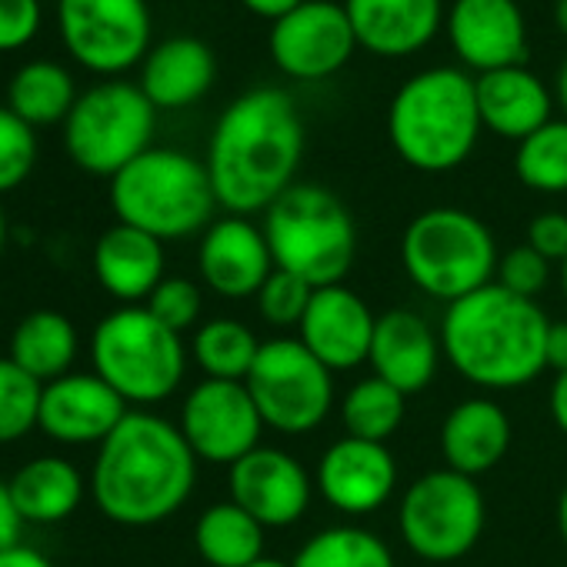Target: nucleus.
I'll return each instance as SVG.
<instances>
[{
	"mask_svg": "<svg viewBox=\"0 0 567 567\" xmlns=\"http://www.w3.org/2000/svg\"><path fill=\"white\" fill-rule=\"evenodd\" d=\"M305 157V121L291 94L254 87L227 104L207 144L214 197L234 217L267 210L295 187Z\"/></svg>",
	"mask_w": 567,
	"mask_h": 567,
	"instance_id": "f257e3e1",
	"label": "nucleus"
},
{
	"mask_svg": "<svg viewBox=\"0 0 567 567\" xmlns=\"http://www.w3.org/2000/svg\"><path fill=\"white\" fill-rule=\"evenodd\" d=\"M197 481V457L181 427L151 414L127 411L101 444L91 491L104 517L124 527H151L184 507Z\"/></svg>",
	"mask_w": 567,
	"mask_h": 567,
	"instance_id": "f03ea898",
	"label": "nucleus"
},
{
	"mask_svg": "<svg viewBox=\"0 0 567 567\" xmlns=\"http://www.w3.org/2000/svg\"><path fill=\"white\" fill-rule=\"evenodd\" d=\"M547 315L537 301L517 298L501 284L447 305L441 321V351L451 368L484 391H514L530 384L544 364Z\"/></svg>",
	"mask_w": 567,
	"mask_h": 567,
	"instance_id": "7ed1b4c3",
	"label": "nucleus"
},
{
	"mask_svg": "<svg viewBox=\"0 0 567 567\" xmlns=\"http://www.w3.org/2000/svg\"><path fill=\"white\" fill-rule=\"evenodd\" d=\"M481 131L474 78L457 68H431L408 78L388 107L391 147L421 174H447L461 167Z\"/></svg>",
	"mask_w": 567,
	"mask_h": 567,
	"instance_id": "20e7f679",
	"label": "nucleus"
},
{
	"mask_svg": "<svg viewBox=\"0 0 567 567\" xmlns=\"http://www.w3.org/2000/svg\"><path fill=\"white\" fill-rule=\"evenodd\" d=\"M264 237L277 270L311 288L341 284L358 257V227L348 204L321 184H295L264 210Z\"/></svg>",
	"mask_w": 567,
	"mask_h": 567,
	"instance_id": "39448f33",
	"label": "nucleus"
},
{
	"mask_svg": "<svg viewBox=\"0 0 567 567\" xmlns=\"http://www.w3.org/2000/svg\"><path fill=\"white\" fill-rule=\"evenodd\" d=\"M111 207L117 224L177 240L210 227L217 197L204 161L174 147H151L111 177Z\"/></svg>",
	"mask_w": 567,
	"mask_h": 567,
	"instance_id": "423d86ee",
	"label": "nucleus"
},
{
	"mask_svg": "<svg viewBox=\"0 0 567 567\" xmlns=\"http://www.w3.org/2000/svg\"><path fill=\"white\" fill-rule=\"evenodd\" d=\"M401 260L417 291L454 305L494 284L497 244L487 224L471 210L431 207L408 224Z\"/></svg>",
	"mask_w": 567,
	"mask_h": 567,
	"instance_id": "0eeeda50",
	"label": "nucleus"
},
{
	"mask_svg": "<svg viewBox=\"0 0 567 567\" xmlns=\"http://www.w3.org/2000/svg\"><path fill=\"white\" fill-rule=\"evenodd\" d=\"M91 361L94 374L127 404H157L184 381L187 351L181 334L164 328L147 308L124 305L94 328Z\"/></svg>",
	"mask_w": 567,
	"mask_h": 567,
	"instance_id": "6e6552de",
	"label": "nucleus"
},
{
	"mask_svg": "<svg viewBox=\"0 0 567 567\" xmlns=\"http://www.w3.org/2000/svg\"><path fill=\"white\" fill-rule=\"evenodd\" d=\"M157 107L141 84L104 81L84 91L64 121V147L71 161L94 174L114 177L144 151H151Z\"/></svg>",
	"mask_w": 567,
	"mask_h": 567,
	"instance_id": "1a4fd4ad",
	"label": "nucleus"
},
{
	"mask_svg": "<svg viewBox=\"0 0 567 567\" xmlns=\"http://www.w3.org/2000/svg\"><path fill=\"white\" fill-rule=\"evenodd\" d=\"M244 384L264 427L277 434L318 431L334 404V371H328L301 338L264 341Z\"/></svg>",
	"mask_w": 567,
	"mask_h": 567,
	"instance_id": "9d476101",
	"label": "nucleus"
},
{
	"mask_svg": "<svg viewBox=\"0 0 567 567\" xmlns=\"http://www.w3.org/2000/svg\"><path fill=\"white\" fill-rule=\"evenodd\" d=\"M484 494L474 477L451 467L421 474L401 501V537L404 544L434 564L464 557L484 534Z\"/></svg>",
	"mask_w": 567,
	"mask_h": 567,
	"instance_id": "9b49d317",
	"label": "nucleus"
},
{
	"mask_svg": "<svg viewBox=\"0 0 567 567\" xmlns=\"http://www.w3.org/2000/svg\"><path fill=\"white\" fill-rule=\"evenodd\" d=\"M68 54L104 78L137 68L151 51L147 0H58Z\"/></svg>",
	"mask_w": 567,
	"mask_h": 567,
	"instance_id": "f8f14e48",
	"label": "nucleus"
},
{
	"mask_svg": "<svg viewBox=\"0 0 567 567\" xmlns=\"http://www.w3.org/2000/svg\"><path fill=\"white\" fill-rule=\"evenodd\" d=\"M181 434L197 461L237 464L260 447L264 417L244 381H200L181 408Z\"/></svg>",
	"mask_w": 567,
	"mask_h": 567,
	"instance_id": "ddd939ff",
	"label": "nucleus"
},
{
	"mask_svg": "<svg viewBox=\"0 0 567 567\" xmlns=\"http://www.w3.org/2000/svg\"><path fill=\"white\" fill-rule=\"evenodd\" d=\"M358 51L344 4L305 0L298 11L270 24V61L295 81H324Z\"/></svg>",
	"mask_w": 567,
	"mask_h": 567,
	"instance_id": "4468645a",
	"label": "nucleus"
},
{
	"mask_svg": "<svg viewBox=\"0 0 567 567\" xmlns=\"http://www.w3.org/2000/svg\"><path fill=\"white\" fill-rule=\"evenodd\" d=\"M315 481L298 457L280 447H254L230 464V501L264 527H291L311 507Z\"/></svg>",
	"mask_w": 567,
	"mask_h": 567,
	"instance_id": "2eb2a0df",
	"label": "nucleus"
},
{
	"mask_svg": "<svg viewBox=\"0 0 567 567\" xmlns=\"http://www.w3.org/2000/svg\"><path fill=\"white\" fill-rule=\"evenodd\" d=\"M444 31L467 71L491 74L527 61V21L517 0H454Z\"/></svg>",
	"mask_w": 567,
	"mask_h": 567,
	"instance_id": "dca6fc26",
	"label": "nucleus"
},
{
	"mask_svg": "<svg viewBox=\"0 0 567 567\" xmlns=\"http://www.w3.org/2000/svg\"><path fill=\"white\" fill-rule=\"evenodd\" d=\"M127 417V401L97 374H64L44 384L38 427L61 444H104Z\"/></svg>",
	"mask_w": 567,
	"mask_h": 567,
	"instance_id": "f3484780",
	"label": "nucleus"
},
{
	"mask_svg": "<svg viewBox=\"0 0 567 567\" xmlns=\"http://www.w3.org/2000/svg\"><path fill=\"white\" fill-rule=\"evenodd\" d=\"M398 484V464L388 444L341 437L318 464V491L324 501L351 517L371 514L388 504Z\"/></svg>",
	"mask_w": 567,
	"mask_h": 567,
	"instance_id": "a211bd4d",
	"label": "nucleus"
},
{
	"mask_svg": "<svg viewBox=\"0 0 567 567\" xmlns=\"http://www.w3.org/2000/svg\"><path fill=\"white\" fill-rule=\"evenodd\" d=\"M197 270L207 288L220 298H257L274 270L264 227L234 214L214 220L197 247Z\"/></svg>",
	"mask_w": 567,
	"mask_h": 567,
	"instance_id": "6ab92c4d",
	"label": "nucleus"
},
{
	"mask_svg": "<svg viewBox=\"0 0 567 567\" xmlns=\"http://www.w3.org/2000/svg\"><path fill=\"white\" fill-rule=\"evenodd\" d=\"M378 318L344 284L318 288L308 315L301 321V344L328 368V371H351L371 358Z\"/></svg>",
	"mask_w": 567,
	"mask_h": 567,
	"instance_id": "aec40b11",
	"label": "nucleus"
},
{
	"mask_svg": "<svg viewBox=\"0 0 567 567\" xmlns=\"http://www.w3.org/2000/svg\"><path fill=\"white\" fill-rule=\"evenodd\" d=\"M358 48L374 58H411L444 28V0H344Z\"/></svg>",
	"mask_w": 567,
	"mask_h": 567,
	"instance_id": "412c9836",
	"label": "nucleus"
},
{
	"mask_svg": "<svg viewBox=\"0 0 567 567\" xmlns=\"http://www.w3.org/2000/svg\"><path fill=\"white\" fill-rule=\"evenodd\" d=\"M441 354V334H434L421 315L398 308L378 318L368 361L374 378L388 381L401 394H417L434 381Z\"/></svg>",
	"mask_w": 567,
	"mask_h": 567,
	"instance_id": "4be33fe9",
	"label": "nucleus"
},
{
	"mask_svg": "<svg viewBox=\"0 0 567 567\" xmlns=\"http://www.w3.org/2000/svg\"><path fill=\"white\" fill-rule=\"evenodd\" d=\"M474 87H477V111H481L484 131H491L504 141L520 144L524 137H530L534 131H540L550 121L554 94L524 64L477 74Z\"/></svg>",
	"mask_w": 567,
	"mask_h": 567,
	"instance_id": "5701e85b",
	"label": "nucleus"
},
{
	"mask_svg": "<svg viewBox=\"0 0 567 567\" xmlns=\"http://www.w3.org/2000/svg\"><path fill=\"white\" fill-rule=\"evenodd\" d=\"M217 78L214 51L190 34L167 38L141 61V91L157 111H181L197 104Z\"/></svg>",
	"mask_w": 567,
	"mask_h": 567,
	"instance_id": "b1692460",
	"label": "nucleus"
},
{
	"mask_svg": "<svg viewBox=\"0 0 567 567\" xmlns=\"http://www.w3.org/2000/svg\"><path fill=\"white\" fill-rule=\"evenodd\" d=\"M164 264H167L164 240L131 224L107 227L94 247L97 284L121 305L147 301L157 291V284L164 280Z\"/></svg>",
	"mask_w": 567,
	"mask_h": 567,
	"instance_id": "393cba45",
	"label": "nucleus"
},
{
	"mask_svg": "<svg viewBox=\"0 0 567 567\" xmlns=\"http://www.w3.org/2000/svg\"><path fill=\"white\" fill-rule=\"evenodd\" d=\"M511 447V417L487 398L457 404L441 427V454L451 471L477 477L504 461Z\"/></svg>",
	"mask_w": 567,
	"mask_h": 567,
	"instance_id": "a878e982",
	"label": "nucleus"
},
{
	"mask_svg": "<svg viewBox=\"0 0 567 567\" xmlns=\"http://www.w3.org/2000/svg\"><path fill=\"white\" fill-rule=\"evenodd\" d=\"M18 501V511L31 524H58L68 520L84 497L81 471L64 457H34L8 481Z\"/></svg>",
	"mask_w": 567,
	"mask_h": 567,
	"instance_id": "bb28decb",
	"label": "nucleus"
},
{
	"mask_svg": "<svg viewBox=\"0 0 567 567\" xmlns=\"http://www.w3.org/2000/svg\"><path fill=\"white\" fill-rule=\"evenodd\" d=\"M8 358L34 381L51 384L71 374V364L78 361V331L61 311H34L14 328Z\"/></svg>",
	"mask_w": 567,
	"mask_h": 567,
	"instance_id": "cd10ccee",
	"label": "nucleus"
},
{
	"mask_svg": "<svg viewBox=\"0 0 567 567\" xmlns=\"http://www.w3.org/2000/svg\"><path fill=\"white\" fill-rule=\"evenodd\" d=\"M264 524L240 504H210L194 524V547L210 567H250L264 557Z\"/></svg>",
	"mask_w": 567,
	"mask_h": 567,
	"instance_id": "c85d7f7f",
	"label": "nucleus"
},
{
	"mask_svg": "<svg viewBox=\"0 0 567 567\" xmlns=\"http://www.w3.org/2000/svg\"><path fill=\"white\" fill-rule=\"evenodd\" d=\"M78 97L71 71L58 61H31L8 84V107L31 127L64 124Z\"/></svg>",
	"mask_w": 567,
	"mask_h": 567,
	"instance_id": "c756f323",
	"label": "nucleus"
},
{
	"mask_svg": "<svg viewBox=\"0 0 567 567\" xmlns=\"http://www.w3.org/2000/svg\"><path fill=\"white\" fill-rule=\"evenodd\" d=\"M194 361L197 368L214 381H247L260 341L250 328H244L234 318H214L197 328L194 334Z\"/></svg>",
	"mask_w": 567,
	"mask_h": 567,
	"instance_id": "7c9ffc66",
	"label": "nucleus"
},
{
	"mask_svg": "<svg viewBox=\"0 0 567 567\" xmlns=\"http://www.w3.org/2000/svg\"><path fill=\"white\" fill-rule=\"evenodd\" d=\"M291 567H394V554L378 534L338 524L308 537Z\"/></svg>",
	"mask_w": 567,
	"mask_h": 567,
	"instance_id": "2f4dec72",
	"label": "nucleus"
},
{
	"mask_svg": "<svg viewBox=\"0 0 567 567\" xmlns=\"http://www.w3.org/2000/svg\"><path fill=\"white\" fill-rule=\"evenodd\" d=\"M404 401H408V394H401L398 388H391L381 378L358 381L341 401V417H344L348 437L384 444L404 421Z\"/></svg>",
	"mask_w": 567,
	"mask_h": 567,
	"instance_id": "473e14b6",
	"label": "nucleus"
},
{
	"mask_svg": "<svg viewBox=\"0 0 567 567\" xmlns=\"http://www.w3.org/2000/svg\"><path fill=\"white\" fill-rule=\"evenodd\" d=\"M517 181L537 194H567V117L547 121L514 154Z\"/></svg>",
	"mask_w": 567,
	"mask_h": 567,
	"instance_id": "72a5a7b5",
	"label": "nucleus"
},
{
	"mask_svg": "<svg viewBox=\"0 0 567 567\" xmlns=\"http://www.w3.org/2000/svg\"><path fill=\"white\" fill-rule=\"evenodd\" d=\"M44 384L21 371L11 358H0V444L21 441L38 427Z\"/></svg>",
	"mask_w": 567,
	"mask_h": 567,
	"instance_id": "f704fd0d",
	"label": "nucleus"
},
{
	"mask_svg": "<svg viewBox=\"0 0 567 567\" xmlns=\"http://www.w3.org/2000/svg\"><path fill=\"white\" fill-rule=\"evenodd\" d=\"M315 291L318 288H311L308 280L274 267L264 288L257 291V315L274 328H301Z\"/></svg>",
	"mask_w": 567,
	"mask_h": 567,
	"instance_id": "c9c22d12",
	"label": "nucleus"
},
{
	"mask_svg": "<svg viewBox=\"0 0 567 567\" xmlns=\"http://www.w3.org/2000/svg\"><path fill=\"white\" fill-rule=\"evenodd\" d=\"M38 164V137L8 104L0 107V194L21 187Z\"/></svg>",
	"mask_w": 567,
	"mask_h": 567,
	"instance_id": "e433bc0d",
	"label": "nucleus"
},
{
	"mask_svg": "<svg viewBox=\"0 0 567 567\" xmlns=\"http://www.w3.org/2000/svg\"><path fill=\"white\" fill-rule=\"evenodd\" d=\"M164 328H171L174 334H184L197 324L200 318V308H204V298H200V288L187 277H164L157 284V291L147 298L144 305Z\"/></svg>",
	"mask_w": 567,
	"mask_h": 567,
	"instance_id": "4c0bfd02",
	"label": "nucleus"
},
{
	"mask_svg": "<svg viewBox=\"0 0 567 567\" xmlns=\"http://www.w3.org/2000/svg\"><path fill=\"white\" fill-rule=\"evenodd\" d=\"M504 291L534 301L544 288H547V277H550V260L540 257L534 247H514L497 260V274H494Z\"/></svg>",
	"mask_w": 567,
	"mask_h": 567,
	"instance_id": "58836bf2",
	"label": "nucleus"
},
{
	"mask_svg": "<svg viewBox=\"0 0 567 567\" xmlns=\"http://www.w3.org/2000/svg\"><path fill=\"white\" fill-rule=\"evenodd\" d=\"M41 31V0H0V54L28 48Z\"/></svg>",
	"mask_w": 567,
	"mask_h": 567,
	"instance_id": "ea45409f",
	"label": "nucleus"
},
{
	"mask_svg": "<svg viewBox=\"0 0 567 567\" xmlns=\"http://www.w3.org/2000/svg\"><path fill=\"white\" fill-rule=\"evenodd\" d=\"M527 247H534L547 260L567 257V214L564 210H544L527 224Z\"/></svg>",
	"mask_w": 567,
	"mask_h": 567,
	"instance_id": "a19ab883",
	"label": "nucleus"
},
{
	"mask_svg": "<svg viewBox=\"0 0 567 567\" xmlns=\"http://www.w3.org/2000/svg\"><path fill=\"white\" fill-rule=\"evenodd\" d=\"M28 520L21 517L18 511V501L11 494V484L8 481H0V550H8V547H18L21 544V527Z\"/></svg>",
	"mask_w": 567,
	"mask_h": 567,
	"instance_id": "79ce46f5",
	"label": "nucleus"
},
{
	"mask_svg": "<svg viewBox=\"0 0 567 567\" xmlns=\"http://www.w3.org/2000/svg\"><path fill=\"white\" fill-rule=\"evenodd\" d=\"M544 364L557 374H567V321H550L544 338Z\"/></svg>",
	"mask_w": 567,
	"mask_h": 567,
	"instance_id": "37998d69",
	"label": "nucleus"
},
{
	"mask_svg": "<svg viewBox=\"0 0 567 567\" xmlns=\"http://www.w3.org/2000/svg\"><path fill=\"white\" fill-rule=\"evenodd\" d=\"M240 4L250 11V14H257V18H264V21H280V18H288L291 11H298L305 0H240Z\"/></svg>",
	"mask_w": 567,
	"mask_h": 567,
	"instance_id": "c03bdc74",
	"label": "nucleus"
},
{
	"mask_svg": "<svg viewBox=\"0 0 567 567\" xmlns=\"http://www.w3.org/2000/svg\"><path fill=\"white\" fill-rule=\"evenodd\" d=\"M0 567H54V564L38 547L18 544V547L0 550Z\"/></svg>",
	"mask_w": 567,
	"mask_h": 567,
	"instance_id": "a18cd8bd",
	"label": "nucleus"
},
{
	"mask_svg": "<svg viewBox=\"0 0 567 567\" xmlns=\"http://www.w3.org/2000/svg\"><path fill=\"white\" fill-rule=\"evenodd\" d=\"M547 408H550V417H554L557 431H564V437H567V374H557L554 378Z\"/></svg>",
	"mask_w": 567,
	"mask_h": 567,
	"instance_id": "49530a36",
	"label": "nucleus"
},
{
	"mask_svg": "<svg viewBox=\"0 0 567 567\" xmlns=\"http://www.w3.org/2000/svg\"><path fill=\"white\" fill-rule=\"evenodd\" d=\"M554 97L560 101V107H564V117H567V58H564V64H560V71H557Z\"/></svg>",
	"mask_w": 567,
	"mask_h": 567,
	"instance_id": "de8ad7c7",
	"label": "nucleus"
},
{
	"mask_svg": "<svg viewBox=\"0 0 567 567\" xmlns=\"http://www.w3.org/2000/svg\"><path fill=\"white\" fill-rule=\"evenodd\" d=\"M557 530H560V537L567 544V484H564V491L557 497Z\"/></svg>",
	"mask_w": 567,
	"mask_h": 567,
	"instance_id": "09e8293b",
	"label": "nucleus"
},
{
	"mask_svg": "<svg viewBox=\"0 0 567 567\" xmlns=\"http://www.w3.org/2000/svg\"><path fill=\"white\" fill-rule=\"evenodd\" d=\"M554 24L567 38V0H554Z\"/></svg>",
	"mask_w": 567,
	"mask_h": 567,
	"instance_id": "8fccbe9b",
	"label": "nucleus"
},
{
	"mask_svg": "<svg viewBox=\"0 0 567 567\" xmlns=\"http://www.w3.org/2000/svg\"><path fill=\"white\" fill-rule=\"evenodd\" d=\"M250 567H291L288 560H277V557H260L257 564H250Z\"/></svg>",
	"mask_w": 567,
	"mask_h": 567,
	"instance_id": "3c124183",
	"label": "nucleus"
},
{
	"mask_svg": "<svg viewBox=\"0 0 567 567\" xmlns=\"http://www.w3.org/2000/svg\"><path fill=\"white\" fill-rule=\"evenodd\" d=\"M8 244V220H4V210H0V250Z\"/></svg>",
	"mask_w": 567,
	"mask_h": 567,
	"instance_id": "603ef678",
	"label": "nucleus"
},
{
	"mask_svg": "<svg viewBox=\"0 0 567 567\" xmlns=\"http://www.w3.org/2000/svg\"><path fill=\"white\" fill-rule=\"evenodd\" d=\"M560 288H564V298H567V257L560 260Z\"/></svg>",
	"mask_w": 567,
	"mask_h": 567,
	"instance_id": "864d4df0",
	"label": "nucleus"
}]
</instances>
